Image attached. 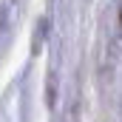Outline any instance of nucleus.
Returning <instances> with one entry per match:
<instances>
[{"instance_id":"f257e3e1","label":"nucleus","mask_w":122,"mask_h":122,"mask_svg":"<svg viewBox=\"0 0 122 122\" xmlns=\"http://www.w3.org/2000/svg\"><path fill=\"white\" fill-rule=\"evenodd\" d=\"M9 11H11V6H3V9H0V37H3V31L9 26Z\"/></svg>"}]
</instances>
